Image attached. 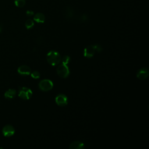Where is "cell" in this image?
<instances>
[{"mask_svg":"<svg viewBox=\"0 0 149 149\" xmlns=\"http://www.w3.org/2000/svg\"><path fill=\"white\" fill-rule=\"evenodd\" d=\"M47 62L52 66H56L58 65L61 61V56L60 54L56 51H50L47 54Z\"/></svg>","mask_w":149,"mask_h":149,"instance_id":"obj_1","label":"cell"},{"mask_svg":"<svg viewBox=\"0 0 149 149\" xmlns=\"http://www.w3.org/2000/svg\"><path fill=\"white\" fill-rule=\"evenodd\" d=\"M32 91L28 87H22L19 88V97L24 100H29L32 96Z\"/></svg>","mask_w":149,"mask_h":149,"instance_id":"obj_2","label":"cell"},{"mask_svg":"<svg viewBox=\"0 0 149 149\" xmlns=\"http://www.w3.org/2000/svg\"><path fill=\"white\" fill-rule=\"evenodd\" d=\"M56 73L61 77L66 78L69 76L70 71L67 65L62 63L58 66L56 69Z\"/></svg>","mask_w":149,"mask_h":149,"instance_id":"obj_3","label":"cell"},{"mask_svg":"<svg viewBox=\"0 0 149 149\" xmlns=\"http://www.w3.org/2000/svg\"><path fill=\"white\" fill-rule=\"evenodd\" d=\"M54 84L52 81L49 79H44L40 81L38 84L39 88L44 91H48L53 88Z\"/></svg>","mask_w":149,"mask_h":149,"instance_id":"obj_4","label":"cell"},{"mask_svg":"<svg viewBox=\"0 0 149 149\" xmlns=\"http://www.w3.org/2000/svg\"><path fill=\"white\" fill-rule=\"evenodd\" d=\"M55 102L58 105L64 107L68 104V98L65 95L60 94L55 97Z\"/></svg>","mask_w":149,"mask_h":149,"instance_id":"obj_5","label":"cell"},{"mask_svg":"<svg viewBox=\"0 0 149 149\" xmlns=\"http://www.w3.org/2000/svg\"><path fill=\"white\" fill-rule=\"evenodd\" d=\"M2 132L5 137H9L12 136L14 134L15 130V128L12 125H5L2 128Z\"/></svg>","mask_w":149,"mask_h":149,"instance_id":"obj_6","label":"cell"},{"mask_svg":"<svg viewBox=\"0 0 149 149\" xmlns=\"http://www.w3.org/2000/svg\"><path fill=\"white\" fill-rule=\"evenodd\" d=\"M95 45H90L85 48L84 50V56L86 58H90L94 56L95 52Z\"/></svg>","mask_w":149,"mask_h":149,"instance_id":"obj_7","label":"cell"},{"mask_svg":"<svg viewBox=\"0 0 149 149\" xmlns=\"http://www.w3.org/2000/svg\"><path fill=\"white\" fill-rule=\"evenodd\" d=\"M149 75L148 69L147 68H142L140 69L136 74L137 77L140 80H145L146 79Z\"/></svg>","mask_w":149,"mask_h":149,"instance_id":"obj_8","label":"cell"},{"mask_svg":"<svg viewBox=\"0 0 149 149\" xmlns=\"http://www.w3.org/2000/svg\"><path fill=\"white\" fill-rule=\"evenodd\" d=\"M17 72L22 76H28L31 72V68L27 65H21L17 69Z\"/></svg>","mask_w":149,"mask_h":149,"instance_id":"obj_9","label":"cell"},{"mask_svg":"<svg viewBox=\"0 0 149 149\" xmlns=\"http://www.w3.org/2000/svg\"><path fill=\"white\" fill-rule=\"evenodd\" d=\"M69 148L71 149H83L84 148V144L80 141H75L70 144Z\"/></svg>","mask_w":149,"mask_h":149,"instance_id":"obj_10","label":"cell"},{"mask_svg":"<svg viewBox=\"0 0 149 149\" xmlns=\"http://www.w3.org/2000/svg\"><path fill=\"white\" fill-rule=\"evenodd\" d=\"M16 94V91L15 89H9L4 93V97L7 99L13 98Z\"/></svg>","mask_w":149,"mask_h":149,"instance_id":"obj_11","label":"cell"},{"mask_svg":"<svg viewBox=\"0 0 149 149\" xmlns=\"http://www.w3.org/2000/svg\"><path fill=\"white\" fill-rule=\"evenodd\" d=\"M33 19L34 21H36L37 23H42L45 22V17L44 14H42L41 13H37L34 16Z\"/></svg>","mask_w":149,"mask_h":149,"instance_id":"obj_12","label":"cell"},{"mask_svg":"<svg viewBox=\"0 0 149 149\" xmlns=\"http://www.w3.org/2000/svg\"><path fill=\"white\" fill-rule=\"evenodd\" d=\"M34 26V22L31 19H27L25 22V27L27 29H31Z\"/></svg>","mask_w":149,"mask_h":149,"instance_id":"obj_13","label":"cell"},{"mask_svg":"<svg viewBox=\"0 0 149 149\" xmlns=\"http://www.w3.org/2000/svg\"><path fill=\"white\" fill-rule=\"evenodd\" d=\"M26 3L25 0H15V4L18 8H22Z\"/></svg>","mask_w":149,"mask_h":149,"instance_id":"obj_14","label":"cell"},{"mask_svg":"<svg viewBox=\"0 0 149 149\" xmlns=\"http://www.w3.org/2000/svg\"><path fill=\"white\" fill-rule=\"evenodd\" d=\"M70 58L68 55H65L62 58H61V61L62 63L65 65H68V63L70 62Z\"/></svg>","mask_w":149,"mask_h":149,"instance_id":"obj_15","label":"cell"},{"mask_svg":"<svg viewBox=\"0 0 149 149\" xmlns=\"http://www.w3.org/2000/svg\"><path fill=\"white\" fill-rule=\"evenodd\" d=\"M30 74H31V76L33 79H38V78H40V73L38 71H36V70L33 72L31 73Z\"/></svg>","mask_w":149,"mask_h":149,"instance_id":"obj_16","label":"cell"},{"mask_svg":"<svg viewBox=\"0 0 149 149\" xmlns=\"http://www.w3.org/2000/svg\"><path fill=\"white\" fill-rule=\"evenodd\" d=\"M95 50L97 52H100L102 51V48L101 45H98V44H96L95 45Z\"/></svg>","mask_w":149,"mask_h":149,"instance_id":"obj_17","label":"cell"},{"mask_svg":"<svg viewBox=\"0 0 149 149\" xmlns=\"http://www.w3.org/2000/svg\"><path fill=\"white\" fill-rule=\"evenodd\" d=\"M33 14H34V13H33V12L31 11V10H27V12H26V15H27V16H29V17H30V16H33Z\"/></svg>","mask_w":149,"mask_h":149,"instance_id":"obj_18","label":"cell"},{"mask_svg":"<svg viewBox=\"0 0 149 149\" xmlns=\"http://www.w3.org/2000/svg\"><path fill=\"white\" fill-rule=\"evenodd\" d=\"M2 26H1V25L0 24V33L2 31Z\"/></svg>","mask_w":149,"mask_h":149,"instance_id":"obj_19","label":"cell"}]
</instances>
